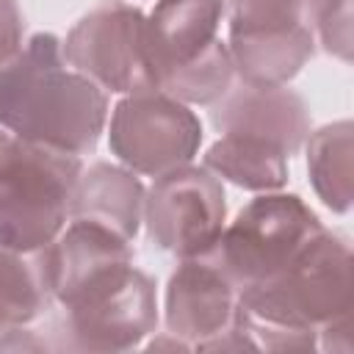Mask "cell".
Masks as SVG:
<instances>
[{
    "mask_svg": "<svg viewBox=\"0 0 354 354\" xmlns=\"http://www.w3.org/2000/svg\"><path fill=\"white\" fill-rule=\"evenodd\" d=\"M144 227L158 249L180 260L210 254L227 227L221 180L194 163L155 177L144 196Z\"/></svg>",
    "mask_w": 354,
    "mask_h": 354,
    "instance_id": "9",
    "label": "cell"
},
{
    "mask_svg": "<svg viewBox=\"0 0 354 354\" xmlns=\"http://www.w3.org/2000/svg\"><path fill=\"white\" fill-rule=\"evenodd\" d=\"M324 230L301 196L268 191L238 210L207 257L218 263L241 293L290 266Z\"/></svg>",
    "mask_w": 354,
    "mask_h": 354,
    "instance_id": "5",
    "label": "cell"
},
{
    "mask_svg": "<svg viewBox=\"0 0 354 354\" xmlns=\"http://www.w3.org/2000/svg\"><path fill=\"white\" fill-rule=\"evenodd\" d=\"M133 241L116 235L102 224L69 218L58 238L36 252V266L47 296L64 307L88 282L124 263H133Z\"/></svg>",
    "mask_w": 354,
    "mask_h": 354,
    "instance_id": "12",
    "label": "cell"
},
{
    "mask_svg": "<svg viewBox=\"0 0 354 354\" xmlns=\"http://www.w3.org/2000/svg\"><path fill=\"white\" fill-rule=\"evenodd\" d=\"M227 50L232 69L246 86H288L315 53V36L307 22L279 28V30H254V33H230Z\"/></svg>",
    "mask_w": 354,
    "mask_h": 354,
    "instance_id": "14",
    "label": "cell"
},
{
    "mask_svg": "<svg viewBox=\"0 0 354 354\" xmlns=\"http://www.w3.org/2000/svg\"><path fill=\"white\" fill-rule=\"evenodd\" d=\"M238 301L254 321L318 335L329 321L351 315V249L324 230L279 274L241 290Z\"/></svg>",
    "mask_w": 354,
    "mask_h": 354,
    "instance_id": "4",
    "label": "cell"
},
{
    "mask_svg": "<svg viewBox=\"0 0 354 354\" xmlns=\"http://www.w3.org/2000/svg\"><path fill=\"white\" fill-rule=\"evenodd\" d=\"M72 69L111 94L160 91L149 50L147 14L124 0H102L83 14L61 41Z\"/></svg>",
    "mask_w": 354,
    "mask_h": 354,
    "instance_id": "6",
    "label": "cell"
},
{
    "mask_svg": "<svg viewBox=\"0 0 354 354\" xmlns=\"http://www.w3.org/2000/svg\"><path fill=\"white\" fill-rule=\"evenodd\" d=\"M64 313L69 348L130 351L158 329L155 282L136 263H124L75 293Z\"/></svg>",
    "mask_w": 354,
    "mask_h": 354,
    "instance_id": "7",
    "label": "cell"
},
{
    "mask_svg": "<svg viewBox=\"0 0 354 354\" xmlns=\"http://www.w3.org/2000/svg\"><path fill=\"white\" fill-rule=\"evenodd\" d=\"M224 0H158L147 14L160 91L185 105H213L232 88V58L218 28Z\"/></svg>",
    "mask_w": 354,
    "mask_h": 354,
    "instance_id": "3",
    "label": "cell"
},
{
    "mask_svg": "<svg viewBox=\"0 0 354 354\" xmlns=\"http://www.w3.org/2000/svg\"><path fill=\"white\" fill-rule=\"evenodd\" d=\"M332 3H337V0H304V11H321V8H326V6H332Z\"/></svg>",
    "mask_w": 354,
    "mask_h": 354,
    "instance_id": "21",
    "label": "cell"
},
{
    "mask_svg": "<svg viewBox=\"0 0 354 354\" xmlns=\"http://www.w3.org/2000/svg\"><path fill=\"white\" fill-rule=\"evenodd\" d=\"M108 113V91L66 64L55 33H33L0 69V127L25 141L88 155L105 133Z\"/></svg>",
    "mask_w": 354,
    "mask_h": 354,
    "instance_id": "1",
    "label": "cell"
},
{
    "mask_svg": "<svg viewBox=\"0 0 354 354\" xmlns=\"http://www.w3.org/2000/svg\"><path fill=\"white\" fill-rule=\"evenodd\" d=\"M83 160L0 127V249L36 254L72 218Z\"/></svg>",
    "mask_w": 354,
    "mask_h": 354,
    "instance_id": "2",
    "label": "cell"
},
{
    "mask_svg": "<svg viewBox=\"0 0 354 354\" xmlns=\"http://www.w3.org/2000/svg\"><path fill=\"white\" fill-rule=\"evenodd\" d=\"M144 196L147 188L136 171L122 163H91L83 166L75 196L72 218H86L113 230L116 235L133 241L144 224Z\"/></svg>",
    "mask_w": 354,
    "mask_h": 354,
    "instance_id": "13",
    "label": "cell"
},
{
    "mask_svg": "<svg viewBox=\"0 0 354 354\" xmlns=\"http://www.w3.org/2000/svg\"><path fill=\"white\" fill-rule=\"evenodd\" d=\"M288 160L277 147L249 136H218L202 158L218 180H227L252 194L282 191L288 183Z\"/></svg>",
    "mask_w": 354,
    "mask_h": 354,
    "instance_id": "15",
    "label": "cell"
},
{
    "mask_svg": "<svg viewBox=\"0 0 354 354\" xmlns=\"http://www.w3.org/2000/svg\"><path fill=\"white\" fill-rule=\"evenodd\" d=\"M28 257L0 249V335L36 321L50 299L36 260Z\"/></svg>",
    "mask_w": 354,
    "mask_h": 354,
    "instance_id": "17",
    "label": "cell"
},
{
    "mask_svg": "<svg viewBox=\"0 0 354 354\" xmlns=\"http://www.w3.org/2000/svg\"><path fill=\"white\" fill-rule=\"evenodd\" d=\"M230 33L279 30L304 22V0H224Z\"/></svg>",
    "mask_w": 354,
    "mask_h": 354,
    "instance_id": "18",
    "label": "cell"
},
{
    "mask_svg": "<svg viewBox=\"0 0 354 354\" xmlns=\"http://www.w3.org/2000/svg\"><path fill=\"white\" fill-rule=\"evenodd\" d=\"M105 130L116 160L144 177H160L194 163L205 136L191 105L166 91L122 97L108 113Z\"/></svg>",
    "mask_w": 354,
    "mask_h": 354,
    "instance_id": "8",
    "label": "cell"
},
{
    "mask_svg": "<svg viewBox=\"0 0 354 354\" xmlns=\"http://www.w3.org/2000/svg\"><path fill=\"white\" fill-rule=\"evenodd\" d=\"M163 318L169 335L199 348L235 324L238 288L213 257H185L166 282Z\"/></svg>",
    "mask_w": 354,
    "mask_h": 354,
    "instance_id": "10",
    "label": "cell"
},
{
    "mask_svg": "<svg viewBox=\"0 0 354 354\" xmlns=\"http://www.w3.org/2000/svg\"><path fill=\"white\" fill-rule=\"evenodd\" d=\"M25 17L17 0H0V69L8 66L25 47Z\"/></svg>",
    "mask_w": 354,
    "mask_h": 354,
    "instance_id": "20",
    "label": "cell"
},
{
    "mask_svg": "<svg viewBox=\"0 0 354 354\" xmlns=\"http://www.w3.org/2000/svg\"><path fill=\"white\" fill-rule=\"evenodd\" d=\"M210 122L218 136H249L277 147L285 158H293L310 136V111L288 86L241 83L210 105Z\"/></svg>",
    "mask_w": 354,
    "mask_h": 354,
    "instance_id": "11",
    "label": "cell"
},
{
    "mask_svg": "<svg viewBox=\"0 0 354 354\" xmlns=\"http://www.w3.org/2000/svg\"><path fill=\"white\" fill-rule=\"evenodd\" d=\"M307 174L318 199L332 213H348L354 202V124L348 119L310 130Z\"/></svg>",
    "mask_w": 354,
    "mask_h": 354,
    "instance_id": "16",
    "label": "cell"
},
{
    "mask_svg": "<svg viewBox=\"0 0 354 354\" xmlns=\"http://www.w3.org/2000/svg\"><path fill=\"white\" fill-rule=\"evenodd\" d=\"M313 17H315V33L324 50L348 64L351 61V0H337L315 11Z\"/></svg>",
    "mask_w": 354,
    "mask_h": 354,
    "instance_id": "19",
    "label": "cell"
}]
</instances>
